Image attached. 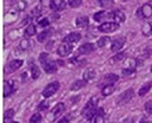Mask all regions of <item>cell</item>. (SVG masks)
I'll return each instance as SVG.
<instances>
[{
	"label": "cell",
	"mask_w": 152,
	"mask_h": 123,
	"mask_svg": "<svg viewBox=\"0 0 152 123\" xmlns=\"http://www.w3.org/2000/svg\"><path fill=\"white\" fill-rule=\"evenodd\" d=\"M143 33H144L145 36H149V35L152 33V29H151L150 23H149V24H145V25L143 26Z\"/></svg>",
	"instance_id": "cell-32"
},
{
	"label": "cell",
	"mask_w": 152,
	"mask_h": 123,
	"mask_svg": "<svg viewBox=\"0 0 152 123\" xmlns=\"http://www.w3.org/2000/svg\"><path fill=\"white\" fill-rule=\"evenodd\" d=\"M114 90H115L114 84H107V85H104V86H103V89H102V95H103V96H105V97H106V96H110Z\"/></svg>",
	"instance_id": "cell-17"
},
{
	"label": "cell",
	"mask_w": 152,
	"mask_h": 123,
	"mask_svg": "<svg viewBox=\"0 0 152 123\" xmlns=\"http://www.w3.org/2000/svg\"><path fill=\"white\" fill-rule=\"evenodd\" d=\"M142 13L144 18H151L152 17V6L150 4H145L142 7Z\"/></svg>",
	"instance_id": "cell-18"
},
{
	"label": "cell",
	"mask_w": 152,
	"mask_h": 123,
	"mask_svg": "<svg viewBox=\"0 0 152 123\" xmlns=\"http://www.w3.org/2000/svg\"><path fill=\"white\" fill-rule=\"evenodd\" d=\"M39 60L45 70V72L47 74H56L57 70H58V66H57V63L51 58V56L46 52L44 53H40L39 56Z\"/></svg>",
	"instance_id": "cell-1"
},
{
	"label": "cell",
	"mask_w": 152,
	"mask_h": 123,
	"mask_svg": "<svg viewBox=\"0 0 152 123\" xmlns=\"http://www.w3.org/2000/svg\"><path fill=\"white\" fill-rule=\"evenodd\" d=\"M121 74H123V76L129 77V76H131V75L136 74V66H129V68L124 69V70L121 71Z\"/></svg>",
	"instance_id": "cell-29"
},
{
	"label": "cell",
	"mask_w": 152,
	"mask_h": 123,
	"mask_svg": "<svg viewBox=\"0 0 152 123\" xmlns=\"http://www.w3.org/2000/svg\"><path fill=\"white\" fill-rule=\"evenodd\" d=\"M110 39H111V38H109V37H102L100 39H98L97 46H98V47H104L105 45H107V44L110 43Z\"/></svg>",
	"instance_id": "cell-30"
},
{
	"label": "cell",
	"mask_w": 152,
	"mask_h": 123,
	"mask_svg": "<svg viewBox=\"0 0 152 123\" xmlns=\"http://www.w3.org/2000/svg\"><path fill=\"white\" fill-rule=\"evenodd\" d=\"M59 86H60L59 82H53V83H51V84H48V85L44 89V91H42V96H44L45 98H48V97L53 96V95L58 91Z\"/></svg>",
	"instance_id": "cell-5"
},
{
	"label": "cell",
	"mask_w": 152,
	"mask_h": 123,
	"mask_svg": "<svg viewBox=\"0 0 152 123\" xmlns=\"http://www.w3.org/2000/svg\"><path fill=\"white\" fill-rule=\"evenodd\" d=\"M151 85H152L151 82L146 83L145 85H143V86L139 89V91H138V95H139V96H145V95L149 92V90L151 89Z\"/></svg>",
	"instance_id": "cell-27"
},
{
	"label": "cell",
	"mask_w": 152,
	"mask_h": 123,
	"mask_svg": "<svg viewBox=\"0 0 152 123\" xmlns=\"http://www.w3.org/2000/svg\"><path fill=\"white\" fill-rule=\"evenodd\" d=\"M50 7L53 11H61L66 7V1L65 0H52Z\"/></svg>",
	"instance_id": "cell-11"
},
{
	"label": "cell",
	"mask_w": 152,
	"mask_h": 123,
	"mask_svg": "<svg viewBox=\"0 0 152 123\" xmlns=\"http://www.w3.org/2000/svg\"><path fill=\"white\" fill-rule=\"evenodd\" d=\"M39 25H40V26H42V27H46V26H48V25H50V20H48L47 18H44V19L39 20Z\"/></svg>",
	"instance_id": "cell-37"
},
{
	"label": "cell",
	"mask_w": 152,
	"mask_h": 123,
	"mask_svg": "<svg viewBox=\"0 0 152 123\" xmlns=\"http://www.w3.org/2000/svg\"><path fill=\"white\" fill-rule=\"evenodd\" d=\"M76 24L79 27H85V26L88 25V18L85 17V15H80L76 19Z\"/></svg>",
	"instance_id": "cell-21"
},
{
	"label": "cell",
	"mask_w": 152,
	"mask_h": 123,
	"mask_svg": "<svg viewBox=\"0 0 152 123\" xmlns=\"http://www.w3.org/2000/svg\"><path fill=\"white\" fill-rule=\"evenodd\" d=\"M112 19L115 20L117 24L124 23L125 21V14L120 10H114V11H112Z\"/></svg>",
	"instance_id": "cell-14"
},
{
	"label": "cell",
	"mask_w": 152,
	"mask_h": 123,
	"mask_svg": "<svg viewBox=\"0 0 152 123\" xmlns=\"http://www.w3.org/2000/svg\"><path fill=\"white\" fill-rule=\"evenodd\" d=\"M86 84H87V82H86L85 80H78V81H76V82L71 85V90H73V91L79 90V89L86 86Z\"/></svg>",
	"instance_id": "cell-22"
},
{
	"label": "cell",
	"mask_w": 152,
	"mask_h": 123,
	"mask_svg": "<svg viewBox=\"0 0 152 123\" xmlns=\"http://www.w3.org/2000/svg\"><path fill=\"white\" fill-rule=\"evenodd\" d=\"M118 27H119V24L106 21V23L100 24L99 27H98V30L100 32H104V33H111V32H114L115 30H118Z\"/></svg>",
	"instance_id": "cell-6"
},
{
	"label": "cell",
	"mask_w": 152,
	"mask_h": 123,
	"mask_svg": "<svg viewBox=\"0 0 152 123\" xmlns=\"http://www.w3.org/2000/svg\"><path fill=\"white\" fill-rule=\"evenodd\" d=\"M126 58V53H124V52H119V53H117L114 57H112V59L110 60L111 63H118V62H121L123 59H125Z\"/></svg>",
	"instance_id": "cell-28"
},
{
	"label": "cell",
	"mask_w": 152,
	"mask_h": 123,
	"mask_svg": "<svg viewBox=\"0 0 152 123\" xmlns=\"http://www.w3.org/2000/svg\"><path fill=\"white\" fill-rule=\"evenodd\" d=\"M41 1V5L42 6H50L51 5V2H48V1H51V0H40Z\"/></svg>",
	"instance_id": "cell-41"
},
{
	"label": "cell",
	"mask_w": 152,
	"mask_h": 123,
	"mask_svg": "<svg viewBox=\"0 0 152 123\" xmlns=\"http://www.w3.org/2000/svg\"><path fill=\"white\" fill-rule=\"evenodd\" d=\"M94 20L96 21H102V20H105V19H109L111 18L112 19V12H106V11H100L98 13H96L93 15Z\"/></svg>",
	"instance_id": "cell-13"
},
{
	"label": "cell",
	"mask_w": 152,
	"mask_h": 123,
	"mask_svg": "<svg viewBox=\"0 0 152 123\" xmlns=\"http://www.w3.org/2000/svg\"><path fill=\"white\" fill-rule=\"evenodd\" d=\"M25 6H26V2H20V4H19V8H20V10H21V8L24 10Z\"/></svg>",
	"instance_id": "cell-43"
},
{
	"label": "cell",
	"mask_w": 152,
	"mask_h": 123,
	"mask_svg": "<svg viewBox=\"0 0 152 123\" xmlns=\"http://www.w3.org/2000/svg\"><path fill=\"white\" fill-rule=\"evenodd\" d=\"M31 76L33 80H38L39 76H40V69L36 64H32L31 65Z\"/></svg>",
	"instance_id": "cell-26"
},
{
	"label": "cell",
	"mask_w": 152,
	"mask_h": 123,
	"mask_svg": "<svg viewBox=\"0 0 152 123\" xmlns=\"http://www.w3.org/2000/svg\"><path fill=\"white\" fill-rule=\"evenodd\" d=\"M96 49H94V45L91 44V43H86L84 45H81L79 49H78V53L80 55H88L91 52H93Z\"/></svg>",
	"instance_id": "cell-10"
},
{
	"label": "cell",
	"mask_w": 152,
	"mask_h": 123,
	"mask_svg": "<svg viewBox=\"0 0 152 123\" xmlns=\"http://www.w3.org/2000/svg\"><path fill=\"white\" fill-rule=\"evenodd\" d=\"M94 123H105V116H104L103 109H99L97 111V115L94 116Z\"/></svg>",
	"instance_id": "cell-24"
},
{
	"label": "cell",
	"mask_w": 152,
	"mask_h": 123,
	"mask_svg": "<svg viewBox=\"0 0 152 123\" xmlns=\"http://www.w3.org/2000/svg\"><path fill=\"white\" fill-rule=\"evenodd\" d=\"M15 82L14 81H6L4 84V97H8L15 91Z\"/></svg>",
	"instance_id": "cell-8"
},
{
	"label": "cell",
	"mask_w": 152,
	"mask_h": 123,
	"mask_svg": "<svg viewBox=\"0 0 152 123\" xmlns=\"http://www.w3.org/2000/svg\"><path fill=\"white\" fill-rule=\"evenodd\" d=\"M36 33H37L36 26H34V25H32V24H30V25L26 27V30H25V37H27V38H30V37L34 36Z\"/></svg>",
	"instance_id": "cell-23"
},
{
	"label": "cell",
	"mask_w": 152,
	"mask_h": 123,
	"mask_svg": "<svg viewBox=\"0 0 152 123\" xmlns=\"http://www.w3.org/2000/svg\"><path fill=\"white\" fill-rule=\"evenodd\" d=\"M133 96H134V91H133L132 89H127L126 91L121 92V94L118 96V98H117V104H118V105H125L126 103H129V102L133 98Z\"/></svg>",
	"instance_id": "cell-3"
},
{
	"label": "cell",
	"mask_w": 152,
	"mask_h": 123,
	"mask_svg": "<svg viewBox=\"0 0 152 123\" xmlns=\"http://www.w3.org/2000/svg\"><path fill=\"white\" fill-rule=\"evenodd\" d=\"M14 110L13 109H8V110H6L5 111V114H4V123H8L13 117H14Z\"/></svg>",
	"instance_id": "cell-25"
},
{
	"label": "cell",
	"mask_w": 152,
	"mask_h": 123,
	"mask_svg": "<svg viewBox=\"0 0 152 123\" xmlns=\"http://www.w3.org/2000/svg\"><path fill=\"white\" fill-rule=\"evenodd\" d=\"M151 72H152V68H151Z\"/></svg>",
	"instance_id": "cell-48"
},
{
	"label": "cell",
	"mask_w": 152,
	"mask_h": 123,
	"mask_svg": "<svg viewBox=\"0 0 152 123\" xmlns=\"http://www.w3.org/2000/svg\"><path fill=\"white\" fill-rule=\"evenodd\" d=\"M20 47H21L23 50H26V49L28 47V41H27V39H23V41H20Z\"/></svg>",
	"instance_id": "cell-39"
},
{
	"label": "cell",
	"mask_w": 152,
	"mask_h": 123,
	"mask_svg": "<svg viewBox=\"0 0 152 123\" xmlns=\"http://www.w3.org/2000/svg\"><path fill=\"white\" fill-rule=\"evenodd\" d=\"M40 121H41V115H40V114H34V115H32V117H31V120H30L31 123H39Z\"/></svg>",
	"instance_id": "cell-34"
},
{
	"label": "cell",
	"mask_w": 152,
	"mask_h": 123,
	"mask_svg": "<svg viewBox=\"0 0 152 123\" xmlns=\"http://www.w3.org/2000/svg\"><path fill=\"white\" fill-rule=\"evenodd\" d=\"M64 111H65V104H64V103H58V104L52 109V111L50 113V115L47 116V120L51 121V122H53V121H56L61 114H64Z\"/></svg>",
	"instance_id": "cell-4"
},
{
	"label": "cell",
	"mask_w": 152,
	"mask_h": 123,
	"mask_svg": "<svg viewBox=\"0 0 152 123\" xmlns=\"http://www.w3.org/2000/svg\"><path fill=\"white\" fill-rule=\"evenodd\" d=\"M41 13V6H38V7H36L33 11H32V17H38L39 14Z\"/></svg>",
	"instance_id": "cell-38"
},
{
	"label": "cell",
	"mask_w": 152,
	"mask_h": 123,
	"mask_svg": "<svg viewBox=\"0 0 152 123\" xmlns=\"http://www.w3.org/2000/svg\"><path fill=\"white\" fill-rule=\"evenodd\" d=\"M11 123H18V122H11Z\"/></svg>",
	"instance_id": "cell-47"
},
{
	"label": "cell",
	"mask_w": 152,
	"mask_h": 123,
	"mask_svg": "<svg viewBox=\"0 0 152 123\" xmlns=\"http://www.w3.org/2000/svg\"><path fill=\"white\" fill-rule=\"evenodd\" d=\"M81 4H83L81 0H69V5H70L71 7H73V8L81 6Z\"/></svg>",
	"instance_id": "cell-33"
},
{
	"label": "cell",
	"mask_w": 152,
	"mask_h": 123,
	"mask_svg": "<svg viewBox=\"0 0 152 123\" xmlns=\"http://www.w3.org/2000/svg\"><path fill=\"white\" fill-rule=\"evenodd\" d=\"M94 77H96V70L93 68H88V69L85 70V72H84V80L86 82L92 81Z\"/></svg>",
	"instance_id": "cell-16"
},
{
	"label": "cell",
	"mask_w": 152,
	"mask_h": 123,
	"mask_svg": "<svg viewBox=\"0 0 152 123\" xmlns=\"http://www.w3.org/2000/svg\"><path fill=\"white\" fill-rule=\"evenodd\" d=\"M125 41H126V39H125L124 37H120V38H115V39L112 41V45H111V50H112L113 52H118V51H120V49L124 46Z\"/></svg>",
	"instance_id": "cell-12"
},
{
	"label": "cell",
	"mask_w": 152,
	"mask_h": 123,
	"mask_svg": "<svg viewBox=\"0 0 152 123\" xmlns=\"http://www.w3.org/2000/svg\"><path fill=\"white\" fill-rule=\"evenodd\" d=\"M118 80H119V77L115 74H109V75H106L104 77V82L106 83L105 85H107V84H114Z\"/></svg>",
	"instance_id": "cell-20"
},
{
	"label": "cell",
	"mask_w": 152,
	"mask_h": 123,
	"mask_svg": "<svg viewBox=\"0 0 152 123\" xmlns=\"http://www.w3.org/2000/svg\"><path fill=\"white\" fill-rule=\"evenodd\" d=\"M48 105H50V103H48L47 101H44V102H41V103L39 104L38 108H39V110H41V111H42V110H46V109L48 108Z\"/></svg>",
	"instance_id": "cell-36"
},
{
	"label": "cell",
	"mask_w": 152,
	"mask_h": 123,
	"mask_svg": "<svg viewBox=\"0 0 152 123\" xmlns=\"http://www.w3.org/2000/svg\"><path fill=\"white\" fill-rule=\"evenodd\" d=\"M150 25H151V29H152V23H150Z\"/></svg>",
	"instance_id": "cell-46"
},
{
	"label": "cell",
	"mask_w": 152,
	"mask_h": 123,
	"mask_svg": "<svg viewBox=\"0 0 152 123\" xmlns=\"http://www.w3.org/2000/svg\"><path fill=\"white\" fill-rule=\"evenodd\" d=\"M80 38H81V36H80L79 32H72V33H70V35H67L65 37L64 41L70 43V44H73V43H77V41H80Z\"/></svg>",
	"instance_id": "cell-15"
},
{
	"label": "cell",
	"mask_w": 152,
	"mask_h": 123,
	"mask_svg": "<svg viewBox=\"0 0 152 123\" xmlns=\"http://www.w3.org/2000/svg\"><path fill=\"white\" fill-rule=\"evenodd\" d=\"M139 123H151V121H149L148 119H143V120H140Z\"/></svg>",
	"instance_id": "cell-44"
},
{
	"label": "cell",
	"mask_w": 152,
	"mask_h": 123,
	"mask_svg": "<svg viewBox=\"0 0 152 123\" xmlns=\"http://www.w3.org/2000/svg\"><path fill=\"white\" fill-rule=\"evenodd\" d=\"M21 65H23V60H21V59H13V60H11V62L6 65V72L15 71V70H18Z\"/></svg>",
	"instance_id": "cell-9"
},
{
	"label": "cell",
	"mask_w": 152,
	"mask_h": 123,
	"mask_svg": "<svg viewBox=\"0 0 152 123\" xmlns=\"http://www.w3.org/2000/svg\"><path fill=\"white\" fill-rule=\"evenodd\" d=\"M124 1H125V2H126V1H130V0H124Z\"/></svg>",
	"instance_id": "cell-45"
},
{
	"label": "cell",
	"mask_w": 152,
	"mask_h": 123,
	"mask_svg": "<svg viewBox=\"0 0 152 123\" xmlns=\"http://www.w3.org/2000/svg\"><path fill=\"white\" fill-rule=\"evenodd\" d=\"M99 6L102 7H111L113 5V1L112 0H97Z\"/></svg>",
	"instance_id": "cell-31"
},
{
	"label": "cell",
	"mask_w": 152,
	"mask_h": 123,
	"mask_svg": "<svg viewBox=\"0 0 152 123\" xmlns=\"http://www.w3.org/2000/svg\"><path fill=\"white\" fill-rule=\"evenodd\" d=\"M70 120H71L70 116H64V117H61V119L59 120L58 123H70Z\"/></svg>",
	"instance_id": "cell-40"
},
{
	"label": "cell",
	"mask_w": 152,
	"mask_h": 123,
	"mask_svg": "<svg viewBox=\"0 0 152 123\" xmlns=\"http://www.w3.org/2000/svg\"><path fill=\"white\" fill-rule=\"evenodd\" d=\"M52 33H53L52 29H51V30H44V31L38 36V41H40V43L45 41L46 39H48V38L52 36Z\"/></svg>",
	"instance_id": "cell-19"
},
{
	"label": "cell",
	"mask_w": 152,
	"mask_h": 123,
	"mask_svg": "<svg viewBox=\"0 0 152 123\" xmlns=\"http://www.w3.org/2000/svg\"><path fill=\"white\" fill-rule=\"evenodd\" d=\"M98 102H99V99L97 98V97H92L87 103H86V105L84 107V109H83V111H81V115H83V117L84 119H86V120H92L93 119V116H96L97 115V107H98Z\"/></svg>",
	"instance_id": "cell-2"
},
{
	"label": "cell",
	"mask_w": 152,
	"mask_h": 123,
	"mask_svg": "<svg viewBox=\"0 0 152 123\" xmlns=\"http://www.w3.org/2000/svg\"><path fill=\"white\" fill-rule=\"evenodd\" d=\"M124 123H134V121H133V119H126L125 121H124Z\"/></svg>",
	"instance_id": "cell-42"
},
{
	"label": "cell",
	"mask_w": 152,
	"mask_h": 123,
	"mask_svg": "<svg viewBox=\"0 0 152 123\" xmlns=\"http://www.w3.org/2000/svg\"><path fill=\"white\" fill-rule=\"evenodd\" d=\"M144 108H145V111H146L149 115H151L152 114V101H148V102L145 103Z\"/></svg>",
	"instance_id": "cell-35"
},
{
	"label": "cell",
	"mask_w": 152,
	"mask_h": 123,
	"mask_svg": "<svg viewBox=\"0 0 152 123\" xmlns=\"http://www.w3.org/2000/svg\"><path fill=\"white\" fill-rule=\"evenodd\" d=\"M72 49H73V47H72V44L64 41V43L58 47L57 52H58V55H59L60 57H66V56H69V55L72 52Z\"/></svg>",
	"instance_id": "cell-7"
}]
</instances>
